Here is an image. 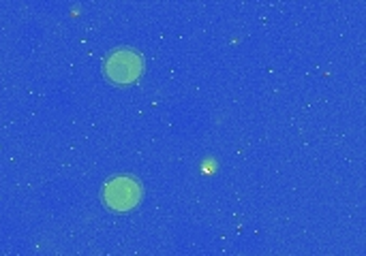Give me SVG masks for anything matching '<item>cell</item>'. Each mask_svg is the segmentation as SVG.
<instances>
[{
  "label": "cell",
  "instance_id": "6da1fadb",
  "mask_svg": "<svg viewBox=\"0 0 366 256\" xmlns=\"http://www.w3.org/2000/svg\"><path fill=\"white\" fill-rule=\"evenodd\" d=\"M144 71V60L139 53L131 49H118L107 56L105 60V73L116 83H131L135 81Z\"/></svg>",
  "mask_w": 366,
  "mask_h": 256
},
{
  "label": "cell",
  "instance_id": "7a4b0ae2",
  "mask_svg": "<svg viewBox=\"0 0 366 256\" xmlns=\"http://www.w3.org/2000/svg\"><path fill=\"white\" fill-rule=\"evenodd\" d=\"M103 199L105 203L116 210V212H127L135 208L142 199V188L135 180L131 178H114L112 182L105 184L103 188Z\"/></svg>",
  "mask_w": 366,
  "mask_h": 256
}]
</instances>
